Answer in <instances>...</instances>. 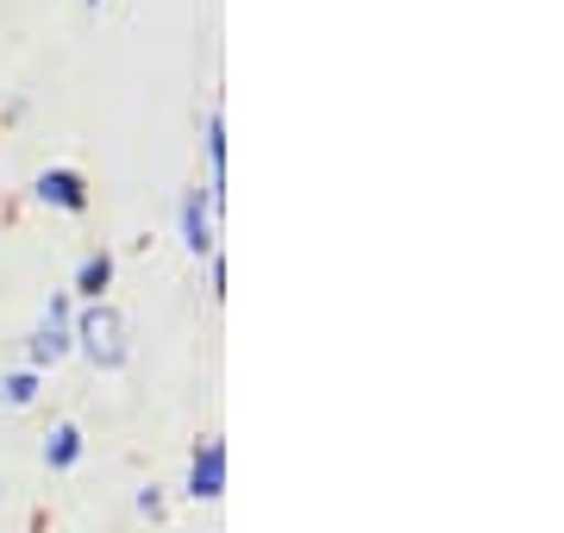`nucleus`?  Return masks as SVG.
<instances>
[{
	"instance_id": "nucleus-1",
	"label": "nucleus",
	"mask_w": 564,
	"mask_h": 533,
	"mask_svg": "<svg viewBox=\"0 0 564 533\" xmlns=\"http://www.w3.org/2000/svg\"><path fill=\"white\" fill-rule=\"evenodd\" d=\"M69 339H76L88 358L101 370H120L126 351H132V327H126L120 308H107V302H88V314H69Z\"/></svg>"
},
{
	"instance_id": "nucleus-2",
	"label": "nucleus",
	"mask_w": 564,
	"mask_h": 533,
	"mask_svg": "<svg viewBox=\"0 0 564 533\" xmlns=\"http://www.w3.org/2000/svg\"><path fill=\"white\" fill-rule=\"evenodd\" d=\"M226 202V183H207V188H188L182 195V246L195 258H214V214Z\"/></svg>"
},
{
	"instance_id": "nucleus-3",
	"label": "nucleus",
	"mask_w": 564,
	"mask_h": 533,
	"mask_svg": "<svg viewBox=\"0 0 564 533\" xmlns=\"http://www.w3.org/2000/svg\"><path fill=\"white\" fill-rule=\"evenodd\" d=\"M69 346H76V339H69V295H51V308H44V320H39V333H32L25 358H32V370H44V365H57Z\"/></svg>"
},
{
	"instance_id": "nucleus-4",
	"label": "nucleus",
	"mask_w": 564,
	"mask_h": 533,
	"mask_svg": "<svg viewBox=\"0 0 564 533\" xmlns=\"http://www.w3.org/2000/svg\"><path fill=\"white\" fill-rule=\"evenodd\" d=\"M32 195H39L44 207H57V214H82V207H88V176L69 170V164H51V170H39Z\"/></svg>"
},
{
	"instance_id": "nucleus-5",
	"label": "nucleus",
	"mask_w": 564,
	"mask_h": 533,
	"mask_svg": "<svg viewBox=\"0 0 564 533\" xmlns=\"http://www.w3.org/2000/svg\"><path fill=\"white\" fill-rule=\"evenodd\" d=\"M188 496L195 502H220L226 496V446L220 439H202L195 465H188Z\"/></svg>"
},
{
	"instance_id": "nucleus-6",
	"label": "nucleus",
	"mask_w": 564,
	"mask_h": 533,
	"mask_svg": "<svg viewBox=\"0 0 564 533\" xmlns=\"http://www.w3.org/2000/svg\"><path fill=\"white\" fill-rule=\"evenodd\" d=\"M107 289H113V251H95V258H82L76 295H82V302H107Z\"/></svg>"
},
{
	"instance_id": "nucleus-7",
	"label": "nucleus",
	"mask_w": 564,
	"mask_h": 533,
	"mask_svg": "<svg viewBox=\"0 0 564 533\" xmlns=\"http://www.w3.org/2000/svg\"><path fill=\"white\" fill-rule=\"evenodd\" d=\"M76 458H82V427H76V421L51 427V439H44V465H51V471H69Z\"/></svg>"
},
{
	"instance_id": "nucleus-8",
	"label": "nucleus",
	"mask_w": 564,
	"mask_h": 533,
	"mask_svg": "<svg viewBox=\"0 0 564 533\" xmlns=\"http://www.w3.org/2000/svg\"><path fill=\"white\" fill-rule=\"evenodd\" d=\"M207 164H214V183H226V120L207 113Z\"/></svg>"
},
{
	"instance_id": "nucleus-9",
	"label": "nucleus",
	"mask_w": 564,
	"mask_h": 533,
	"mask_svg": "<svg viewBox=\"0 0 564 533\" xmlns=\"http://www.w3.org/2000/svg\"><path fill=\"white\" fill-rule=\"evenodd\" d=\"M0 395H7L13 409H25V402L39 395V370H20V377H7V383H0Z\"/></svg>"
},
{
	"instance_id": "nucleus-10",
	"label": "nucleus",
	"mask_w": 564,
	"mask_h": 533,
	"mask_svg": "<svg viewBox=\"0 0 564 533\" xmlns=\"http://www.w3.org/2000/svg\"><path fill=\"white\" fill-rule=\"evenodd\" d=\"M88 7H101V0H88Z\"/></svg>"
}]
</instances>
